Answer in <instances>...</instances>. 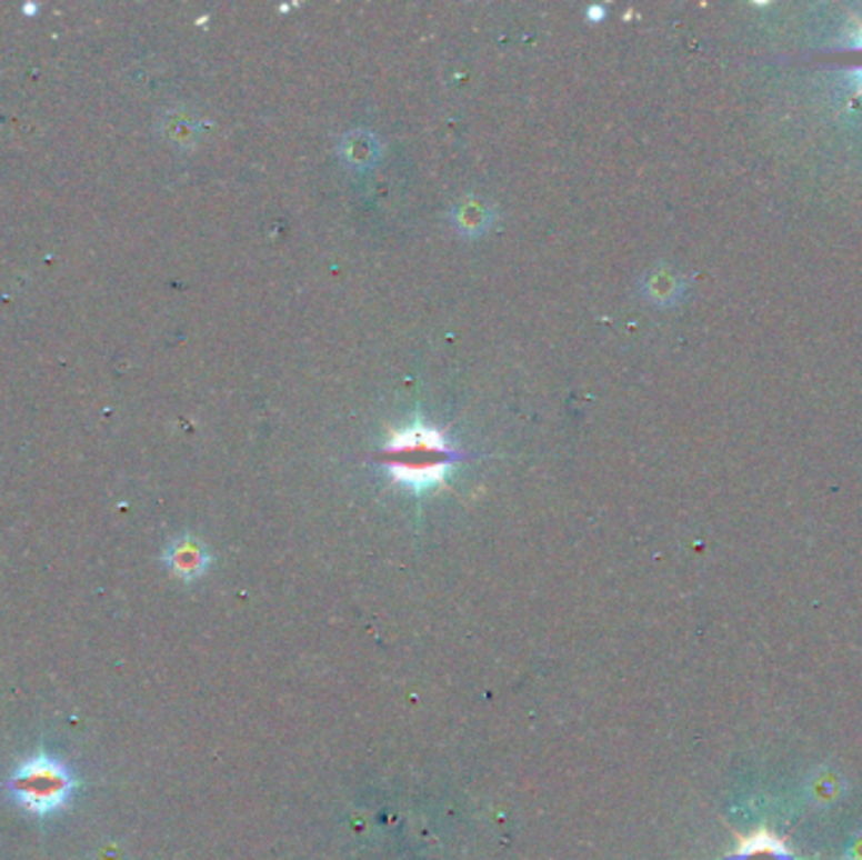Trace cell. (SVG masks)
Segmentation results:
<instances>
[{
    "label": "cell",
    "mask_w": 862,
    "mask_h": 860,
    "mask_svg": "<svg viewBox=\"0 0 862 860\" xmlns=\"http://www.w3.org/2000/svg\"><path fill=\"white\" fill-rule=\"evenodd\" d=\"M77 784L79 780L61 760L39 752L18 762L8 780V790L26 812L36 818H49L71 800Z\"/></svg>",
    "instance_id": "1"
},
{
    "label": "cell",
    "mask_w": 862,
    "mask_h": 860,
    "mask_svg": "<svg viewBox=\"0 0 862 860\" xmlns=\"http://www.w3.org/2000/svg\"><path fill=\"white\" fill-rule=\"evenodd\" d=\"M391 452L399 454L397 462L391 464V474L411 484V488H429V484L442 480L449 460H452V452L429 429L404 432L391 447Z\"/></svg>",
    "instance_id": "2"
},
{
    "label": "cell",
    "mask_w": 862,
    "mask_h": 860,
    "mask_svg": "<svg viewBox=\"0 0 862 860\" xmlns=\"http://www.w3.org/2000/svg\"><path fill=\"white\" fill-rule=\"evenodd\" d=\"M162 560L177 578H182V581H197V578H202L212 566V553L208 546L194 536H180L164 548Z\"/></svg>",
    "instance_id": "3"
},
{
    "label": "cell",
    "mask_w": 862,
    "mask_h": 860,
    "mask_svg": "<svg viewBox=\"0 0 862 860\" xmlns=\"http://www.w3.org/2000/svg\"><path fill=\"white\" fill-rule=\"evenodd\" d=\"M492 220H494V212L480 200H464L452 210L454 228L467 238L484 236V232L492 228Z\"/></svg>",
    "instance_id": "4"
},
{
    "label": "cell",
    "mask_w": 862,
    "mask_h": 860,
    "mask_svg": "<svg viewBox=\"0 0 862 860\" xmlns=\"http://www.w3.org/2000/svg\"><path fill=\"white\" fill-rule=\"evenodd\" d=\"M343 157L351 167L369 170L379 159V142L371 134H351L343 139Z\"/></svg>",
    "instance_id": "5"
},
{
    "label": "cell",
    "mask_w": 862,
    "mask_h": 860,
    "mask_svg": "<svg viewBox=\"0 0 862 860\" xmlns=\"http://www.w3.org/2000/svg\"><path fill=\"white\" fill-rule=\"evenodd\" d=\"M842 794V778L832 770H820L818 774H812L810 780V798L820 806H828V802H835Z\"/></svg>",
    "instance_id": "6"
},
{
    "label": "cell",
    "mask_w": 862,
    "mask_h": 860,
    "mask_svg": "<svg viewBox=\"0 0 862 860\" xmlns=\"http://www.w3.org/2000/svg\"><path fill=\"white\" fill-rule=\"evenodd\" d=\"M645 291H649V296L651 298H655V301H669V293L673 291V288H676V283H671V278L666 276V273H661V270H659V273H651V278L649 280H645Z\"/></svg>",
    "instance_id": "7"
},
{
    "label": "cell",
    "mask_w": 862,
    "mask_h": 860,
    "mask_svg": "<svg viewBox=\"0 0 862 860\" xmlns=\"http://www.w3.org/2000/svg\"><path fill=\"white\" fill-rule=\"evenodd\" d=\"M603 8H590V11H588V18H603Z\"/></svg>",
    "instance_id": "8"
}]
</instances>
